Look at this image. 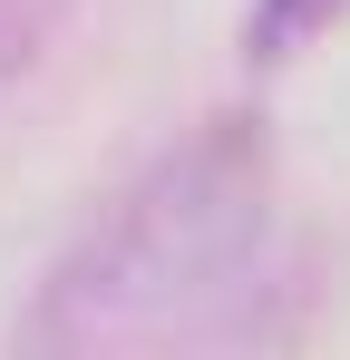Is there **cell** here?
<instances>
[{
  "label": "cell",
  "instance_id": "cell-1",
  "mask_svg": "<svg viewBox=\"0 0 350 360\" xmlns=\"http://www.w3.org/2000/svg\"><path fill=\"white\" fill-rule=\"evenodd\" d=\"M302 253L243 127L175 146L117 195L20 321L30 351H263L292 331Z\"/></svg>",
  "mask_w": 350,
  "mask_h": 360
},
{
  "label": "cell",
  "instance_id": "cell-2",
  "mask_svg": "<svg viewBox=\"0 0 350 360\" xmlns=\"http://www.w3.org/2000/svg\"><path fill=\"white\" fill-rule=\"evenodd\" d=\"M341 10L350 0H263V10H253V49H263V59H292V49H302L311 30H331Z\"/></svg>",
  "mask_w": 350,
  "mask_h": 360
},
{
  "label": "cell",
  "instance_id": "cell-3",
  "mask_svg": "<svg viewBox=\"0 0 350 360\" xmlns=\"http://www.w3.org/2000/svg\"><path fill=\"white\" fill-rule=\"evenodd\" d=\"M68 10L78 0H0V78H20V68L39 59V39H49Z\"/></svg>",
  "mask_w": 350,
  "mask_h": 360
}]
</instances>
